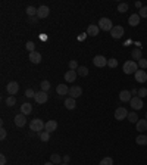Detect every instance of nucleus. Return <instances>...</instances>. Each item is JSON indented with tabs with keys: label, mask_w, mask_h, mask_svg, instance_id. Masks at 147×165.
Returning <instances> with one entry per match:
<instances>
[{
	"label": "nucleus",
	"mask_w": 147,
	"mask_h": 165,
	"mask_svg": "<svg viewBox=\"0 0 147 165\" xmlns=\"http://www.w3.org/2000/svg\"><path fill=\"white\" fill-rule=\"evenodd\" d=\"M0 165H6V156L5 155L0 156Z\"/></svg>",
	"instance_id": "45"
},
{
	"label": "nucleus",
	"mask_w": 147,
	"mask_h": 165,
	"mask_svg": "<svg viewBox=\"0 0 147 165\" xmlns=\"http://www.w3.org/2000/svg\"><path fill=\"white\" fill-rule=\"evenodd\" d=\"M128 111H127V108L124 106H119L115 109V118L118 119V121H122V119H125V118H128Z\"/></svg>",
	"instance_id": "4"
},
{
	"label": "nucleus",
	"mask_w": 147,
	"mask_h": 165,
	"mask_svg": "<svg viewBox=\"0 0 147 165\" xmlns=\"http://www.w3.org/2000/svg\"><path fill=\"white\" fill-rule=\"evenodd\" d=\"M44 130L52 134L53 131H56V130H57V123L55 121V119H50V121H47V123H46V127H44Z\"/></svg>",
	"instance_id": "13"
},
{
	"label": "nucleus",
	"mask_w": 147,
	"mask_h": 165,
	"mask_svg": "<svg viewBox=\"0 0 147 165\" xmlns=\"http://www.w3.org/2000/svg\"><path fill=\"white\" fill-rule=\"evenodd\" d=\"M49 15H50V8L49 6L41 5L40 8L37 9V18H38V19H44V18H47Z\"/></svg>",
	"instance_id": "5"
},
{
	"label": "nucleus",
	"mask_w": 147,
	"mask_h": 165,
	"mask_svg": "<svg viewBox=\"0 0 147 165\" xmlns=\"http://www.w3.org/2000/svg\"><path fill=\"white\" fill-rule=\"evenodd\" d=\"M99 28L103 30V31H112L113 24H112V21L109 18H100L99 19Z\"/></svg>",
	"instance_id": "2"
},
{
	"label": "nucleus",
	"mask_w": 147,
	"mask_h": 165,
	"mask_svg": "<svg viewBox=\"0 0 147 165\" xmlns=\"http://www.w3.org/2000/svg\"><path fill=\"white\" fill-rule=\"evenodd\" d=\"M137 71H138V65H137L135 61H127V62L124 64V72L127 75L135 74Z\"/></svg>",
	"instance_id": "1"
},
{
	"label": "nucleus",
	"mask_w": 147,
	"mask_h": 165,
	"mask_svg": "<svg viewBox=\"0 0 147 165\" xmlns=\"http://www.w3.org/2000/svg\"><path fill=\"white\" fill-rule=\"evenodd\" d=\"M81 94H82V89L80 86H72V87H69V97L77 99V97H80Z\"/></svg>",
	"instance_id": "11"
},
{
	"label": "nucleus",
	"mask_w": 147,
	"mask_h": 165,
	"mask_svg": "<svg viewBox=\"0 0 147 165\" xmlns=\"http://www.w3.org/2000/svg\"><path fill=\"white\" fill-rule=\"evenodd\" d=\"M130 105L134 111H140V109H143V106H144V105H143V99H140L138 96H132Z\"/></svg>",
	"instance_id": "6"
},
{
	"label": "nucleus",
	"mask_w": 147,
	"mask_h": 165,
	"mask_svg": "<svg viewBox=\"0 0 147 165\" xmlns=\"http://www.w3.org/2000/svg\"><path fill=\"white\" fill-rule=\"evenodd\" d=\"M137 96H138L140 99L146 97V96H147V89H146V87H141V89L138 90V93H137Z\"/></svg>",
	"instance_id": "37"
},
{
	"label": "nucleus",
	"mask_w": 147,
	"mask_h": 165,
	"mask_svg": "<svg viewBox=\"0 0 147 165\" xmlns=\"http://www.w3.org/2000/svg\"><path fill=\"white\" fill-rule=\"evenodd\" d=\"M99 165H113V159H112V158H103V159H102V161H100V164Z\"/></svg>",
	"instance_id": "33"
},
{
	"label": "nucleus",
	"mask_w": 147,
	"mask_h": 165,
	"mask_svg": "<svg viewBox=\"0 0 147 165\" xmlns=\"http://www.w3.org/2000/svg\"><path fill=\"white\" fill-rule=\"evenodd\" d=\"M44 127H46V124L43 123L40 118H35V119H33L31 124H30V128H31L33 131H35V133H40L41 130H44Z\"/></svg>",
	"instance_id": "3"
},
{
	"label": "nucleus",
	"mask_w": 147,
	"mask_h": 165,
	"mask_svg": "<svg viewBox=\"0 0 147 165\" xmlns=\"http://www.w3.org/2000/svg\"><path fill=\"white\" fill-rule=\"evenodd\" d=\"M107 66H110V68H116V66H118V61H116L115 58L107 59Z\"/></svg>",
	"instance_id": "38"
},
{
	"label": "nucleus",
	"mask_w": 147,
	"mask_h": 165,
	"mask_svg": "<svg viewBox=\"0 0 147 165\" xmlns=\"http://www.w3.org/2000/svg\"><path fill=\"white\" fill-rule=\"evenodd\" d=\"M56 93L59 96H66V94H69V89L66 84H59L56 87Z\"/></svg>",
	"instance_id": "16"
},
{
	"label": "nucleus",
	"mask_w": 147,
	"mask_h": 165,
	"mask_svg": "<svg viewBox=\"0 0 147 165\" xmlns=\"http://www.w3.org/2000/svg\"><path fill=\"white\" fill-rule=\"evenodd\" d=\"M25 96H27V97H35V91H34L33 89H27V90H25Z\"/></svg>",
	"instance_id": "40"
},
{
	"label": "nucleus",
	"mask_w": 147,
	"mask_h": 165,
	"mask_svg": "<svg viewBox=\"0 0 147 165\" xmlns=\"http://www.w3.org/2000/svg\"><path fill=\"white\" fill-rule=\"evenodd\" d=\"M34 99H35V102H37V103H46V102H47V100H49V94H47V93H46V91H37V93H35V97H34Z\"/></svg>",
	"instance_id": "10"
},
{
	"label": "nucleus",
	"mask_w": 147,
	"mask_h": 165,
	"mask_svg": "<svg viewBox=\"0 0 147 165\" xmlns=\"http://www.w3.org/2000/svg\"><path fill=\"white\" fill-rule=\"evenodd\" d=\"M6 136H8V131L2 127V128H0V140H5V139H6Z\"/></svg>",
	"instance_id": "43"
},
{
	"label": "nucleus",
	"mask_w": 147,
	"mask_h": 165,
	"mask_svg": "<svg viewBox=\"0 0 147 165\" xmlns=\"http://www.w3.org/2000/svg\"><path fill=\"white\" fill-rule=\"evenodd\" d=\"M68 66H69V69H72V71H77L80 66H78V62L75 61V59H72V61H69V64H68Z\"/></svg>",
	"instance_id": "32"
},
{
	"label": "nucleus",
	"mask_w": 147,
	"mask_h": 165,
	"mask_svg": "<svg viewBox=\"0 0 147 165\" xmlns=\"http://www.w3.org/2000/svg\"><path fill=\"white\" fill-rule=\"evenodd\" d=\"M131 56H132V59H135V61H140V59H143V52H141V49L135 47V49H132V52H131Z\"/></svg>",
	"instance_id": "25"
},
{
	"label": "nucleus",
	"mask_w": 147,
	"mask_h": 165,
	"mask_svg": "<svg viewBox=\"0 0 147 165\" xmlns=\"http://www.w3.org/2000/svg\"><path fill=\"white\" fill-rule=\"evenodd\" d=\"M50 162H53L55 165H60L63 162V159H62V156L59 153H52L50 155Z\"/></svg>",
	"instance_id": "21"
},
{
	"label": "nucleus",
	"mask_w": 147,
	"mask_h": 165,
	"mask_svg": "<svg viewBox=\"0 0 147 165\" xmlns=\"http://www.w3.org/2000/svg\"><path fill=\"white\" fill-rule=\"evenodd\" d=\"M28 22L31 25H37L38 24V18L37 16H28Z\"/></svg>",
	"instance_id": "41"
},
{
	"label": "nucleus",
	"mask_w": 147,
	"mask_h": 165,
	"mask_svg": "<svg viewBox=\"0 0 147 165\" xmlns=\"http://www.w3.org/2000/svg\"><path fill=\"white\" fill-rule=\"evenodd\" d=\"M27 115H24V114H18L16 116H15V125L16 127H24L25 124H27V118H25Z\"/></svg>",
	"instance_id": "14"
},
{
	"label": "nucleus",
	"mask_w": 147,
	"mask_h": 165,
	"mask_svg": "<svg viewBox=\"0 0 147 165\" xmlns=\"http://www.w3.org/2000/svg\"><path fill=\"white\" fill-rule=\"evenodd\" d=\"M135 8H138V10L141 8H143V3H141V2H135Z\"/></svg>",
	"instance_id": "46"
},
{
	"label": "nucleus",
	"mask_w": 147,
	"mask_h": 165,
	"mask_svg": "<svg viewBox=\"0 0 147 165\" xmlns=\"http://www.w3.org/2000/svg\"><path fill=\"white\" fill-rule=\"evenodd\" d=\"M93 64H94V66H97V68H103V66L107 65V59L103 55H97V56L93 58Z\"/></svg>",
	"instance_id": "7"
},
{
	"label": "nucleus",
	"mask_w": 147,
	"mask_h": 165,
	"mask_svg": "<svg viewBox=\"0 0 147 165\" xmlns=\"http://www.w3.org/2000/svg\"><path fill=\"white\" fill-rule=\"evenodd\" d=\"M37 9H38V8H34V6H27L25 12H27V15H28V16H37Z\"/></svg>",
	"instance_id": "27"
},
{
	"label": "nucleus",
	"mask_w": 147,
	"mask_h": 165,
	"mask_svg": "<svg viewBox=\"0 0 147 165\" xmlns=\"http://www.w3.org/2000/svg\"><path fill=\"white\" fill-rule=\"evenodd\" d=\"M77 74H80L81 77H87V75H88V68H87V66H80V68L77 69Z\"/></svg>",
	"instance_id": "30"
},
{
	"label": "nucleus",
	"mask_w": 147,
	"mask_h": 165,
	"mask_svg": "<svg viewBox=\"0 0 147 165\" xmlns=\"http://www.w3.org/2000/svg\"><path fill=\"white\" fill-rule=\"evenodd\" d=\"M85 35H87V33H85V34H81V35L78 37V40H84V38H85Z\"/></svg>",
	"instance_id": "47"
},
{
	"label": "nucleus",
	"mask_w": 147,
	"mask_h": 165,
	"mask_svg": "<svg viewBox=\"0 0 147 165\" xmlns=\"http://www.w3.org/2000/svg\"><path fill=\"white\" fill-rule=\"evenodd\" d=\"M6 90H8L9 96H13V94H16L19 91V84L16 81H9L8 86H6Z\"/></svg>",
	"instance_id": "8"
},
{
	"label": "nucleus",
	"mask_w": 147,
	"mask_h": 165,
	"mask_svg": "<svg viewBox=\"0 0 147 165\" xmlns=\"http://www.w3.org/2000/svg\"><path fill=\"white\" fill-rule=\"evenodd\" d=\"M30 61H31L33 64H40L41 53H38V52H31V53H30Z\"/></svg>",
	"instance_id": "20"
},
{
	"label": "nucleus",
	"mask_w": 147,
	"mask_h": 165,
	"mask_svg": "<svg viewBox=\"0 0 147 165\" xmlns=\"http://www.w3.org/2000/svg\"><path fill=\"white\" fill-rule=\"evenodd\" d=\"M137 93H138V90H135V89H134V90H131V94H137Z\"/></svg>",
	"instance_id": "49"
},
{
	"label": "nucleus",
	"mask_w": 147,
	"mask_h": 165,
	"mask_svg": "<svg viewBox=\"0 0 147 165\" xmlns=\"http://www.w3.org/2000/svg\"><path fill=\"white\" fill-rule=\"evenodd\" d=\"M40 140H41V141H49V140H50V133L43 131V133L40 134Z\"/></svg>",
	"instance_id": "36"
},
{
	"label": "nucleus",
	"mask_w": 147,
	"mask_h": 165,
	"mask_svg": "<svg viewBox=\"0 0 147 165\" xmlns=\"http://www.w3.org/2000/svg\"><path fill=\"white\" fill-rule=\"evenodd\" d=\"M77 71H72V69H69V71H66L65 72V81L66 82H74L77 80Z\"/></svg>",
	"instance_id": "15"
},
{
	"label": "nucleus",
	"mask_w": 147,
	"mask_h": 165,
	"mask_svg": "<svg viewBox=\"0 0 147 165\" xmlns=\"http://www.w3.org/2000/svg\"><path fill=\"white\" fill-rule=\"evenodd\" d=\"M100 31V28H99V25H94L91 24L88 28H87V35H91V37H96Z\"/></svg>",
	"instance_id": "18"
},
{
	"label": "nucleus",
	"mask_w": 147,
	"mask_h": 165,
	"mask_svg": "<svg viewBox=\"0 0 147 165\" xmlns=\"http://www.w3.org/2000/svg\"><path fill=\"white\" fill-rule=\"evenodd\" d=\"M135 141H137V145H138V146H146V145H147V136H144V134H140V136H137Z\"/></svg>",
	"instance_id": "26"
},
{
	"label": "nucleus",
	"mask_w": 147,
	"mask_h": 165,
	"mask_svg": "<svg viewBox=\"0 0 147 165\" xmlns=\"http://www.w3.org/2000/svg\"><path fill=\"white\" fill-rule=\"evenodd\" d=\"M62 159H63V162L69 164V161H71V156H69V155H63V156H62Z\"/></svg>",
	"instance_id": "44"
},
{
	"label": "nucleus",
	"mask_w": 147,
	"mask_h": 165,
	"mask_svg": "<svg viewBox=\"0 0 147 165\" xmlns=\"http://www.w3.org/2000/svg\"><path fill=\"white\" fill-rule=\"evenodd\" d=\"M131 99H132V96H131L130 90H122L119 93V100H122V102H131Z\"/></svg>",
	"instance_id": "17"
},
{
	"label": "nucleus",
	"mask_w": 147,
	"mask_h": 165,
	"mask_svg": "<svg viewBox=\"0 0 147 165\" xmlns=\"http://www.w3.org/2000/svg\"><path fill=\"white\" fill-rule=\"evenodd\" d=\"M137 130L140 133L146 131L147 130V119L146 118H143V119H138V123H137Z\"/></svg>",
	"instance_id": "24"
},
{
	"label": "nucleus",
	"mask_w": 147,
	"mask_h": 165,
	"mask_svg": "<svg viewBox=\"0 0 147 165\" xmlns=\"http://www.w3.org/2000/svg\"><path fill=\"white\" fill-rule=\"evenodd\" d=\"M128 121L132 124H137L138 123V115H137L135 112H130V114H128Z\"/></svg>",
	"instance_id": "29"
},
{
	"label": "nucleus",
	"mask_w": 147,
	"mask_h": 165,
	"mask_svg": "<svg viewBox=\"0 0 147 165\" xmlns=\"http://www.w3.org/2000/svg\"><path fill=\"white\" fill-rule=\"evenodd\" d=\"M40 38H41V40H46V38H47V35H46V34H40Z\"/></svg>",
	"instance_id": "48"
},
{
	"label": "nucleus",
	"mask_w": 147,
	"mask_h": 165,
	"mask_svg": "<svg viewBox=\"0 0 147 165\" xmlns=\"http://www.w3.org/2000/svg\"><path fill=\"white\" fill-rule=\"evenodd\" d=\"M25 49L28 50L30 53H31V52H35V44H34L33 41H27V44H25Z\"/></svg>",
	"instance_id": "34"
},
{
	"label": "nucleus",
	"mask_w": 147,
	"mask_h": 165,
	"mask_svg": "<svg viewBox=\"0 0 147 165\" xmlns=\"http://www.w3.org/2000/svg\"><path fill=\"white\" fill-rule=\"evenodd\" d=\"M110 35L113 37L115 40H119V38L124 35V27H121V25H115L113 28H112V31H110Z\"/></svg>",
	"instance_id": "9"
},
{
	"label": "nucleus",
	"mask_w": 147,
	"mask_h": 165,
	"mask_svg": "<svg viewBox=\"0 0 147 165\" xmlns=\"http://www.w3.org/2000/svg\"><path fill=\"white\" fill-rule=\"evenodd\" d=\"M134 77H135V81L137 82H146L147 81V72L144 69H138V71L134 74Z\"/></svg>",
	"instance_id": "12"
},
{
	"label": "nucleus",
	"mask_w": 147,
	"mask_h": 165,
	"mask_svg": "<svg viewBox=\"0 0 147 165\" xmlns=\"http://www.w3.org/2000/svg\"><path fill=\"white\" fill-rule=\"evenodd\" d=\"M15 103H16V97L15 96H9L6 99V105L8 106H15Z\"/></svg>",
	"instance_id": "35"
},
{
	"label": "nucleus",
	"mask_w": 147,
	"mask_h": 165,
	"mask_svg": "<svg viewBox=\"0 0 147 165\" xmlns=\"http://www.w3.org/2000/svg\"><path fill=\"white\" fill-rule=\"evenodd\" d=\"M140 18H147V6H143V8L138 10Z\"/></svg>",
	"instance_id": "39"
},
{
	"label": "nucleus",
	"mask_w": 147,
	"mask_h": 165,
	"mask_svg": "<svg viewBox=\"0 0 147 165\" xmlns=\"http://www.w3.org/2000/svg\"><path fill=\"white\" fill-rule=\"evenodd\" d=\"M128 8H130L128 3H119V5H118V12H119V13H125V12L128 10Z\"/></svg>",
	"instance_id": "31"
},
{
	"label": "nucleus",
	"mask_w": 147,
	"mask_h": 165,
	"mask_svg": "<svg viewBox=\"0 0 147 165\" xmlns=\"http://www.w3.org/2000/svg\"><path fill=\"white\" fill-rule=\"evenodd\" d=\"M44 165H55V164H53V162H46Z\"/></svg>",
	"instance_id": "50"
},
{
	"label": "nucleus",
	"mask_w": 147,
	"mask_h": 165,
	"mask_svg": "<svg viewBox=\"0 0 147 165\" xmlns=\"http://www.w3.org/2000/svg\"><path fill=\"white\" fill-rule=\"evenodd\" d=\"M138 66L141 69H146L147 68V59H140L138 61Z\"/></svg>",
	"instance_id": "42"
},
{
	"label": "nucleus",
	"mask_w": 147,
	"mask_h": 165,
	"mask_svg": "<svg viewBox=\"0 0 147 165\" xmlns=\"http://www.w3.org/2000/svg\"><path fill=\"white\" fill-rule=\"evenodd\" d=\"M146 119H147V112H146Z\"/></svg>",
	"instance_id": "52"
},
{
	"label": "nucleus",
	"mask_w": 147,
	"mask_h": 165,
	"mask_svg": "<svg viewBox=\"0 0 147 165\" xmlns=\"http://www.w3.org/2000/svg\"><path fill=\"white\" fill-rule=\"evenodd\" d=\"M31 112H33V105H31V103H24V105L21 106V114L30 115Z\"/></svg>",
	"instance_id": "22"
},
{
	"label": "nucleus",
	"mask_w": 147,
	"mask_h": 165,
	"mask_svg": "<svg viewBox=\"0 0 147 165\" xmlns=\"http://www.w3.org/2000/svg\"><path fill=\"white\" fill-rule=\"evenodd\" d=\"M40 87H41V91H46V93H47V91L50 90V87H52V86H50V81L44 80V81L40 82Z\"/></svg>",
	"instance_id": "28"
},
{
	"label": "nucleus",
	"mask_w": 147,
	"mask_h": 165,
	"mask_svg": "<svg viewBox=\"0 0 147 165\" xmlns=\"http://www.w3.org/2000/svg\"><path fill=\"white\" fill-rule=\"evenodd\" d=\"M140 19H141V18H140L138 13H132L130 16V19H128V24H130L131 27H137V25L140 24Z\"/></svg>",
	"instance_id": "19"
},
{
	"label": "nucleus",
	"mask_w": 147,
	"mask_h": 165,
	"mask_svg": "<svg viewBox=\"0 0 147 165\" xmlns=\"http://www.w3.org/2000/svg\"><path fill=\"white\" fill-rule=\"evenodd\" d=\"M60 165H69V164H66V162H62V164H60Z\"/></svg>",
	"instance_id": "51"
},
{
	"label": "nucleus",
	"mask_w": 147,
	"mask_h": 165,
	"mask_svg": "<svg viewBox=\"0 0 147 165\" xmlns=\"http://www.w3.org/2000/svg\"><path fill=\"white\" fill-rule=\"evenodd\" d=\"M75 106H77L75 99H74V97H66V99H65V108H66V109L72 111V109H75Z\"/></svg>",
	"instance_id": "23"
}]
</instances>
